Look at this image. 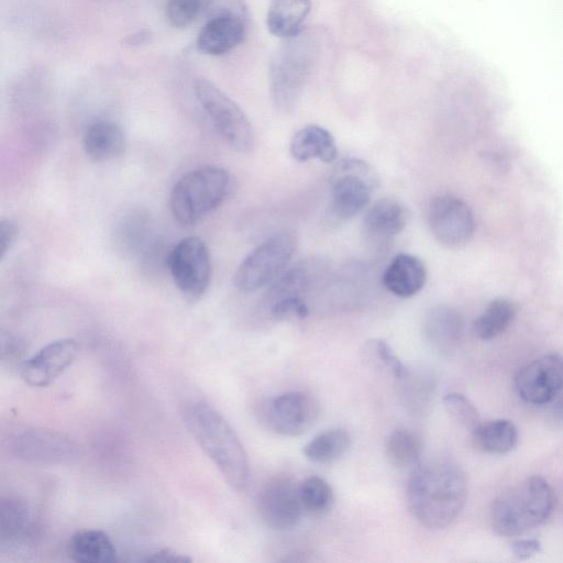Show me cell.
Returning <instances> with one entry per match:
<instances>
[{"label":"cell","mask_w":563,"mask_h":563,"mask_svg":"<svg viewBox=\"0 0 563 563\" xmlns=\"http://www.w3.org/2000/svg\"><path fill=\"white\" fill-rule=\"evenodd\" d=\"M386 455L397 468L413 470L421 463L422 444L409 430H394L386 440Z\"/></svg>","instance_id":"30"},{"label":"cell","mask_w":563,"mask_h":563,"mask_svg":"<svg viewBox=\"0 0 563 563\" xmlns=\"http://www.w3.org/2000/svg\"><path fill=\"white\" fill-rule=\"evenodd\" d=\"M467 498V482L453 462L433 460L411 470L406 488L408 509L429 529L450 526Z\"/></svg>","instance_id":"1"},{"label":"cell","mask_w":563,"mask_h":563,"mask_svg":"<svg viewBox=\"0 0 563 563\" xmlns=\"http://www.w3.org/2000/svg\"><path fill=\"white\" fill-rule=\"evenodd\" d=\"M321 51L319 34L303 29L285 38L269 64V91L275 108L291 112L302 93L306 82Z\"/></svg>","instance_id":"3"},{"label":"cell","mask_w":563,"mask_h":563,"mask_svg":"<svg viewBox=\"0 0 563 563\" xmlns=\"http://www.w3.org/2000/svg\"><path fill=\"white\" fill-rule=\"evenodd\" d=\"M407 208L394 198L375 201L365 212L362 236L365 245L374 252H384L407 225Z\"/></svg>","instance_id":"16"},{"label":"cell","mask_w":563,"mask_h":563,"mask_svg":"<svg viewBox=\"0 0 563 563\" xmlns=\"http://www.w3.org/2000/svg\"><path fill=\"white\" fill-rule=\"evenodd\" d=\"M437 388L434 372L426 366L407 367L396 379L400 404L411 413H421L429 406Z\"/></svg>","instance_id":"23"},{"label":"cell","mask_w":563,"mask_h":563,"mask_svg":"<svg viewBox=\"0 0 563 563\" xmlns=\"http://www.w3.org/2000/svg\"><path fill=\"white\" fill-rule=\"evenodd\" d=\"M298 246L297 234L279 231L257 245L239 265L234 286L243 292L256 291L284 272Z\"/></svg>","instance_id":"7"},{"label":"cell","mask_w":563,"mask_h":563,"mask_svg":"<svg viewBox=\"0 0 563 563\" xmlns=\"http://www.w3.org/2000/svg\"><path fill=\"white\" fill-rule=\"evenodd\" d=\"M515 316V306L507 299H495L488 303L475 320L473 329L476 336L490 340L504 332Z\"/></svg>","instance_id":"31"},{"label":"cell","mask_w":563,"mask_h":563,"mask_svg":"<svg viewBox=\"0 0 563 563\" xmlns=\"http://www.w3.org/2000/svg\"><path fill=\"white\" fill-rule=\"evenodd\" d=\"M427 223L434 239L442 245L456 249L472 239L475 221L470 207L460 198L443 194L427 205Z\"/></svg>","instance_id":"12"},{"label":"cell","mask_w":563,"mask_h":563,"mask_svg":"<svg viewBox=\"0 0 563 563\" xmlns=\"http://www.w3.org/2000/svg\"><path fill=\"white\" fill-rule=\"evenodd\" d=\"M194 93L223 142L235 152L243 154L252 152L255 135L244 111L227 93L205 78L195 80Z\"/></svg>","instance_id":"6"},{"label":"cell","mask_w":563,"mask_h":563,"mask_svg":"<svg viewBox=\"0 0 563 563\" xmlns=\"http://www.w3.org/2000/svg\"><path fill=\"white\" fill-rule=\"evenodd\" d=\"M320 406L307 391H288L256 405L255 416L267 430L283 437L306 433L318 420Z\"/></svg>","instance_id":"9"},{"label":"cell","mask_w":563,"mask_h":563,"mask_svg":"<svg viewBox=\"0 0 563 563\" xmlns=\"http://www.w3.org/2000/svg\"><path fill=\"white\" fill-rule=\"evenodd\" d=\"M541 544L534 539L517 540L511 544V551L517 559L526 560L540 551Z\"/></svg>","instance_id":"39"},{"label":"cell","mask_w":563,"mask_h":563,"mask_svg":"<svg viewBox=\"0 0 563 563\" xmlns=\"http://www.w3.org/2000/svg\"><path fill=\"white\" fill-rule=\"evenodd\" d=\"M78 350L73 339L53 341L23 361L20 375L32 387H46L73 364Z\"/></svg>","instance_id":"17"},{"label":"cell","mask_w":563,"mask_h":563,"mask_svg":"<svg viewBox=\"0 0 563 563\" xmlns=\"http://www.w3.org/2000/svg\"><path fill=\"white\" fill-rule=\"evenodd\" d=\"M563 388V357L558 353L542 355L523 366L516 377V389L522 400L532 405L552 401Z\"/></svg>","instance_id":"15"},{"label":"cell","mask_w":563,"mask_h":563,"mask_svg":"<svg viewBox=\"0 0 563 563\" xmlns=\"http://www.w3.org/2000/svg\"><path fill=\"white\" fill-rule=\"evenodd\" d=\"M70 559L79 563H113L118 561L117 549L110 537L98 529H81L68 542Z\"/></svg>","instance_id":"26"},{"label":"cell","mask_w":563,"mask_h":563,"mask_svg":"<svg viewBox=\"0 0 563 563\" xmlns=\"http://www.w3.org/2000/svg\"><path fill=\"white\" fill-rule=\"evenodd\" d=\"M2 361L9 360V362H13L12 360H19L23 353V342L12 335H2Z\"/></svg>","instance_id":"40"},{"label":"cell","mask_w":563,"mask_h":563,"mask_svg":"<svg viewBox=\"0 0 563 563\" xmlns=\"http://www.w3.org/2000/svg\"><path fill=\"white\" fill-rule=\"evenodd\" d=\"M330 214L339 221L353 218L371 201L379 177L368 163L358 158L338 162L330 176Z\"/></svg>","instance_id":"8"},{"label":"cell","mask_w":563,"mask_h":563,"mask_svg":"<svg viewBox=\"0 0 563 563\" xmlns=\"http://www.w3.org/2000/svg\"><path fill=\"white\" fill-rule=\"evenodd\" d=\"M257 509L263 521L272 529L295 527L303 512L299 483L285 475L271 478L258 493Z\"/></svg>","instance_id":"14"},{"label":"cell","mask_w":563,"mask_h":563,"mask_svg":"<svg viewBox=\"0 0 563 563\" xmlns=\"http://www.w3.org/2000/svg\"><path fill=\"white\" fill-rule=\"evenodd\" d=\"M141 561L154 563H187L190 562L191 559L183 553L164 548L144 554Z\"/></svg>","instance_id":"38"},{"label":"cell","mask_w":563,"mask_h":563,"mask_svg":"<svg viewBox=\"0 0 563 563\" xmlns=\"http://www.w3.org/2000/svg\"><path fill=\"white\" fill-rule=\"evenodd\" d=\"M269 316L276 321L305 319L309 309L303 297H286L266 307Z\"/></svg>","instance_id":"36"},{"label":"cell","mask_w":563,"mask_h":563,"mask_svg":"<svg viewBox=\"0 0 563 563\" xmlns=\"http://www.w3.org/2000/svg\"><path fill=\"white\" fill-rule=\"evenodd\" d=\"M442 401L449 416L471 432L481 423L476 407L466 396L450 393L443 397Z\"/></svg>","instance_id":"34"},{"label":"cell","mask_w":563,"mask_h":563,"mask_svg":"<svg viewBox=\"0 0 563 563\" xmlns=\"http://www.w3.org/2000/svg\"><path fill=\"white\" fill-rule=\"evenodd\" d=\"M152 222L142 210L123 214L114 229V244L124 255L142 256L153 244Z\"/></svg>","instance_id":"25"},{"label":"cell","mask_w":563,"mask_h":563,"mask_svg":"<svg viewBox=\"0 0 563 563\" xmlns=\"http://www.w3.org/2000/svg\"><path fill=\"white\" fill-rule=\"evenodd\" d=\"M423 331L430 346L443 356L454 354L464 336V320L448 306L431 308L424 318Z\"/></svg>","instance_id":"20"},{"label":"cell","mask_w":563,"mask_h":563,"mask_svg":"<svg viewBox=\"0 0 563 563\" xmlns=\"http://www.w3.org/2000/svg\"><path fill=\"white\" fill-rule=\"evenodd\" d=\"M150 37H151V32L147 30H142V31H139L137 33L129 35L124 40V44L130 47L140 46V45L148 42Z\"/></svg>","instance_id":"42"},{"label":"cell","mask_w":563,"mask_h":563,"mask_svg":"<svg viewBox=\"0 0 563 563\" xmlns=\"http://www.w3.org/2000/svg\"><path fill=\"white\" fill-rule=\"evenodd\" d=\"M209 3L210 0H168L165 15L174 27H187L207 10Z\"/></svg>","instance_id":"33"},{"label":"cell","mask_w":563,"mask_h":563,"mask_svg":"<svg viewBox=\"0 0 563 563\" xmlns=\"http://www.w3.org/2000/svg\"><path fill=\"white\" fill-rule=\"evenodd\" d=\"M365 354L371 361H375L377 365L387 368L395 379L400 378L407 371L408 366L399 360L384 340L374 339L366 342Z\"/></svg>","instance_id":"35"},{"label":"cell","mask_w":563,"mask_h":563,"mask_svg":"<svg viewBox=\"0 0 563 563\" xmlns=\"http://www.w3.org/2000/svg\"><path fill=\"white\" fill-rule=\"evenodd\" d=\"M126 136L122 128L109 120L89 124L82 136V147L95 162H110L120 158L126 150Z\"/></svg>","instance_id":"22"},{"label":"cell","mask_w":563,"mask_h":563,"mask_svg":"<svg viewBox=\"0 0 563 563\" xmlns=\"http://www.w3.org/2000/svg\"><path fill=\"white\" fill-rule=\"evenodd\" d=\"M351 445L350 434L343 429H331L319 433L303 448L307 460L328 464L342 457Z\"/></svg>","instance_id":"29"},{"label":"cell","mask_w":563,"mask_h":563,"mask_svg":"<svg viewBox=\"0 0 563 563\" xmlns=\"http://www.w3.org/2000/svg\"><path fill=\"white\" fill-rule=\"evenodd\" d=\"M426 280L424 264L417 256L407 253L396 255L382 276L384 287L399 298L415 296L423 288Z\"/></svg>","instance_id":"21"},{"label":"cell","mask_w":563,"mask_h":563,"mask_svg":"<svg viewBox=\"0 0 563 563\" xmlns=\"http://www.w3.org/2000/svg\"><path fill=\"white\" fill-rule=\"evenodd\" d=\"M327 265L320 258H307L282 272L267 288L265 307L286 297H302L324 277Z\"/></svg>","instance_id":"19"},{"label":"cell","mask_w":563,"mask_h":563,"mask_svg":"<svg viewBox=\"0 0 563 563\" xmlns=\"http://www.w3.org/2000/svg\"><path fill=\"white\" fill-rule=\"evenodd\" d=\"M554 503L553 489L544 478H526L494 501L490 510L493 529L505 537L522 534L545 521Z\"/></svg>","instance_id":"4"},{"label":"cell","mask_w":563,"mask_h":563,"mask_svg":"<svg viewBox=\"0 0 563 563\" xmlns=\"http://www.w3.org/2000/svg\"><path fill=\"white\" fill-rule=\"evenodd\" d=\"M554 399L549 415L550 422L554 427H563V388Z\"/></svg>","instance_id":"41"},{"label":"cell","mask_w":563,"mask_h":563,"mask_svg":"<svg viewBox=\"0 0 563 563\" xmlns=\"http://www.w3.org/2000/svg\"><path fill=\"white\" fill-rule=\"evenodd\" d=\"M477 448L487 453L504 454L511 451L518 440L516 426L506 419L479 423L472 431Z\"/></svg>","instance_id":"28"},{"label":"cell","mask_w":563,"mask_h":563,"mask_svg":"<svg viewBox=\"0 0 563 563\" xmlns=\"http://www.w3.org/2000/svg\"><path fill=\"white\" fill-rule=\"evenodd\" d=\"M232 185L230 173L220 166L206 165L187 172L169 195L173 217L181 225H195L225 201Z\"/></svg>","instance_id":"5"},{"label":"cell","mask_w":563,"mask_h":563,"mask_svg":"<svg viewBox=\"0 0 563 563\" xmlns=\"http://www.w3.org/2000/svg\"><path fill=\"white\" fill-rule=\"evenodd\" d=\"M299 497L303 512L313 517L324 516L334 504L332 487L319 476H309L299 483Z\"/></svg>","instance_id":"32"},{"label":"cell","mask_w":563,"mask_h":563,"mask_svg":"<svg viewBox=\"0 0 563 563\" xmlns=\"http://www.w3.org/2000/svg\"><path fill=\"white\" fill-rule=\"evenodd\" d=\"M311 5V0H271L266 14L267 30L284 40L297 35L303 30Z\"/></svg>","instance_id":"27"},{"label":"cell","mask_w":563,"mask_h":563,"mask_svg":"<svg viewBox=\"0 0 563 563\" xmlns=\"http://www.w3.org/2000/svg\"><path fill=\"white\" fill-rule=\"evenodd\" d=\"M209 19L197 37V48L207 55H223L243 42L247 11L242 0H210Z\"/></svg>","instance_id":"11"},{"label":"cell","mask_w":563,"mask_h":563,"mask_svg":"<svg viewBox=\"0 0 563 563\" xmlns=\"http://www.w3.org/2000/svg\"><path fill=\"white\" fill-rule=\"evenodd\" d=\"M184 423L225 482L236 492L246 488L250 464L239 437L224 417L210 405L195 401L183 412Z\"/></svg>","instance_id":"2"},{"label":"cell","mask_w":563,"mask_h":563,"mask_svg":"<svg viewBox=\"0 0 563 563\" xmlns=\"http://www.w3.org/2000/svg\"><path fill=\"white\" fill-rule=\"evenodd\" d=\"M36 534L35 517L30 505L18 497H4L0 503L1 551H22Z\"/></svg>","instance_id":"18"},{"label":"cell","mask_w":563,"mask_h":563,"mask_svg":"<svg viewBox=\"0 0 563 563\" xmlns=\"http://www.w3.org/2000/svg\"><path fill=\"white\" fill-rule=\"evenodd\" d=\"M10 451L26 462L41 464L71 463L79 456L77 444L57 431L31 428L9 440Z\"/></svg>","instance_id":"13"},{"label":"cell","mask_w":563,"mask_h":563,"mask_svg":"<svg viewBox=\"0 0 563 563\" xmlns=\"http://www.w3.org/2000/svg\"><path fill=\"white\" fill-rule=\"evenodd\" d=\"M19 235V225L11 218H2L0 221V260L7 256Z\"/></svg>","instance_id":"37"},{"label":"cell","mask_w":563,"mask_h":563,"mask_svg":"<svg viewBox=\"0 0 563 563\" xmlns=\"http://www.w3.org/2000/svg\"><path fill=\"white\" fill-rule=\"evenodd\" d=\"M167 268L175 286L188 300L200 299L208 290L212 264L206 243L198 236H187L168 253Z\"/></svg>","instance_id":"10"},{"label":"cell","mask_w":563,"mask_h":563,"mask_svg":"<svg viewBox=\"0 0 563 563\" xmlns=\"http://www.w3.org/2000/svg\"><path fill=\"white\" fill-rule=\"evenodd\" d=\"M289 152L294 159L307 162L319 159L332 163L336 159L338 148L332 134L324 128L316 124L298 130L291 137Z\"/></svg>","instance_id":"24"}]
</instances>
